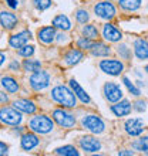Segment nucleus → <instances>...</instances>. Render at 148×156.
<instances>
[{"label":"nucleus","instance_id":"obj_3","mask_svg":"<svg viewBox=\"0 0 148 156\" xmlns=\"http://www.w3.org/2000/svg\"><path fill=\"white\" fill-rule=\"evenodd\" d=\"M21 112L19 109L13 107H3L0 108V122H3L4 125H10V126H17L21 122Z\"/></svg>","mask_w":148,"mask_h":156},{"label":"nucleus","instance_id":"obj_25","mask_svg":"<svg viewBox=\"0 0 148 156\" xmlns=\"http://www.w3.org/2000/svg\"><path fill=\"white\" fill-rule=\"evenodd\" d=\"M142 0H118L120 7L125 12H135L141 7Z\"/></svg>","mask_w":148,"mask_h":156},{"label":"nucleus","instance_id":"obj_11","mask_svg":"<svg viewBox=\"0 0 148 156\" xmlns=\"http://www.w3.org/2000/svg\"><path fill=\"white\" fill-rule=\"evenodd\" d=\"M145 125L144 122L138 118H132V119H128L125 121L124 123V128H125V132H127L130 136H140L145 129Z\"/></svg>","mask_w":148,"mask_h":156},{"label":"nucleus","instance_id":"obj_33","mask_svg":"<svg viewBox=\"0 0 148 156\" xmlns=\"http://www.w3.org/2000/svg\"><path fill=\"white\" fill-rule=\"evenodd\" d=\"M93 44H94V41L90 40V38H87V37H81L77 40L78 48H81V50H91Z\"/></svg>","mask_w":148,"mask_h":156},{"label":"nucleus","instance_id":"obj_38","mask_svg":"<svg viewBox=\"0 0 148 156\" xmlns=\"http://www.w3.org/2000/svg\"><path fill=\"white\" fill-rule=\"evenodd\" d=\"M56 40H57L58 43H64V41L67 40V36H66V34H64V33H63V31H61V33L56 34Z\"/></svg>","mask_w":148,"mask_h":156},{"label":"nucleus","instance_id":"obj_7","mask_svg":"<svg viewBox=\"0 0 148 156\" xmlns=\"http://www.w3.org/2000/svg\"><path fill=\"white\" fill-rule=\"evenodd\" d=\"M98 66H100V70L103 71V73H105L108 75H113V77H117V75H120L124 71L123 62L118 61V60H113V58H110V60H101Z\"/></svg>","mask_w":148,"mask_h":156},{"label":"nucleus","instance_id":"obj_15","mask_svg":"<svg viewBox=\"0 0 148 156\" xmlns=\"http://www.w3.org/2000/svg\"><path fill=\"white\" fill-rule=\"evenodd\" d=\"M131 102L127 101V99H120L118 102H115L114 105H111V112L114 114L115 116H127L131 114Z\"/></svg>","mask_w":148,"mask_h":156},{"label":"nucleus","instance_id":"obj_6","mask_svg":"<svg viewBox=\"0 0 148 156\" xmlns=\"http://www.w3.org/2000/svg\"><path fill=\"white\" fill-rule=\"evenodd\" d=\"M29 82H30V87H31L34 91H43L50 85V74L47 71L39 70V71H36V73H33V75L30 77Z\"/></svg>","mask_w":148,"mask_h":156},{"label":"nucleus","instance_id":"obj_13","mask_svg":"<svg viewBox=\"0 0 148 156\" xmlns=\"http://www.w3.org/2000/svg\"><path fill=\"white\" fill-rule=\"evenodd\" d=\"M30 38H31V33H30L29 30H23V31H20V33L13 34L12 37H10V40H9V44H10L12 48L19 50L20 47H23L24 44H27V41H29Z\"/></svg>","mask_w":148,"mask_h":156},{"label":"nucleus","instance_id":"obj_28","mask_svg":"<svg viewBox=\"0 0 148 156\" xmlns=\"http://www.w3.org/2000/svg\"><path fill=\"white\" fill-rule=\"evenodd\" d=\"M56 155H63V156H78V151L71 145H66L61 148H57L54 151Z\"/></svg>","mask_w":148,"mask_h":156},{"label":"nucleus","instance_id":"obj_8","mask_svg":"<svg viewBox=\"0 0 148 156\" xmlns=\"http://www.w3.org/2000/svg\"><path fill=\"white\" fill-rule=\"evenodd\" d=\"M103 92L105 99L111 104L118 102L120 99L123 98V91H121L120 85H117L115 82H105L103 87Z\"/></svg>","mask_w":148,"mask_h":156},{"label":"nucleus","instance_id":"obj_35","mask_svg":"<svg viewBox=\"0 0 148 156\" xmlns=\"http://www.w3.org/2000/svg\"><path fill=\"white\" fill-rule=\"evenodd\" d=\"M33 4L37 10L43 12V10H46V9H49L51 6V0H33Z\"/></svg>","mask_w":148,"mask_h":156},{"label":"nucleus","instance_id":"obj_24","mask_svg":"<svg viewBox=\"0 0 148 156\" xmlns=\"http://www.w3.org/2000/svg\"><path fill=\"white\" fill-rule=\"evenodd\" d=\"M0 82H2V87H3L7 92H10V94H14V92L19 91V82L13 77H9V75L7 77H3Z\"/></svg>","mask_w":148,"mask_h":156},{"label":"nucleus","instance_id":"obj_42","mask_svg":"<svg viewBox=\"0 0 148 156\" xmlns=\"http://www.w3.org/2000/svg\"><path fill=\"white\" fill-rule=\"evenodd\" d=\"M4 61H6V55H4V53H2V51H0V67L4 64Z\"/></svg>","mask_w":148,"mask_h":156},{"label":"nucleus","instance_id":"obj_31","mask_svg":"<svg viewBox=\"0 0 148 156\" xmlns=\"http://www.w3.org/2000/svg\"><path fill=\"white\" fill-rule=\"evenodd\" d=\"M76 19L80 24H86L87 21L90 20V16H88V12L84 10V9H78L77 12H76Z\"/></svg>","mask_w":148,"mask_h":156},{"label":"nucleus","instance_id":"obj_14","mask_svg":"<svg viewBox=\"0 0 148 156\" xmlns=\"http://www.w3.org/2000/svg\"><path fill=\"white\" fill-rule=\"evenodd\" d=\"M37 38L43 44H51L56 40V27L54 26H47V27H41L37 31Z\"/></svg>","mask_w":148,"mask_h":156},{"label":"nucleus","instance_id":"obj_40","mask_svg":"<svg viewBox=\"0 0 148 156\" xmlns=\"http://www.w3.org/2000/svg\"><path fill=\"white\" fill-rule=\"evenodd\" d=\"M9 101V98H7V95L4 94V92H2V91H0V102H7Z\"/></svg>","mask_w":148,"mask_h":156},{"label":"nucleus","instance_id":"obj_16","mask_svg":"<svg viewBox=\"0 0 148 156\" xmlns=\"http://www.w3.org/2000/svg\"><path fill=\"white\" fill-rule=\"evenodd\" d=\"M17 16L12 12H0V24L6 30H13L17 24Z\"/></svg>","mask_w":148,"mask_h":156},{"label":"nucleus","instance_id":"obj_29","mask_svg":"<svg viewBox=\"0 0 148 156\" xmlns=\"http://www.w3.org/2000/svg\"><path fill=\"white\" fill-rule=\"evenodd\" d=\"M132 146L137 149V151H140L142 153H147L148 155V136H141L138 140H135Z\"/></svg>","mask_w":148,"mask_h":156},{"label":"nucleus","instance_id":"obj_36","mask_svg":"<svg viewBox=\"0 0 148 156\" xmlns=\"http://www.w3.org/2000/svg\"><path fill=\"white\" fill-rule=\"evenodd\" d=\"M134 105H135V107H134V109H135V111H138V112H144L145 108H147V107H145L144 101H137Z\"/></svg>","mask_w":148,"mask_h":156},{"label":"nucleus","instance_id":"obj_22","mask_svg":"<svg viewBox=\"0 0 148 156\" xmlns=\"http://www.w3.org/2000/svg\"><path fill=\"white\" fill-rule=\"evenodd\" d=\"M84 58V54L80 50H70L68 53L64 54V62L67 66H76Z\"/></svg>","mask_w":148,"mask_h":156},{"label":"nucleus","instance_id":"obj_30","mask_svg":"<svg viewBox=\"0 0 148 156\" xmlns=\"http://www.w3.org/2000/svg\"><path fill=\"white\" fill-rule=\"evenodd\" d=\"M115 48H117V53L120 54L121 58H124V60H130L131 58V48H128V45L118 44Z\"/></svg>","mask_w":148,"mask_h":156},{"label":"nucleus","instance_id":"obj_19","mask_svg":"<svg viewBox=\"0 0 148 156\" xmlns=\"http://www.w3.org/2000/svg\"><path fill=\"white\" fill-rule=\"evenodd\" d=\"M13 107L20 112H24V114H34L37 109L33 101H29V99H16L13 102Z\"/></svg>","mask_w":148,"mask_h":156},{"label":"nucleus","instance_id":"obj_10","mask_svg":"<svg viewBox=\"0 0 148 156\" xmlns=\"http://www.w3.org/2000/svg\"><path fill=\"white\" fill-rule=\"evenodd\" d=\"M78 144H80V148H81L84 152H87V153H95V152H98L100 149H101V142H100L97 138L90 136V135L80 138Z\"/></svg>","mask_w":148,"mask_h":156},{"label":"nucleus","instance_id":"obj_1","mask_svg":"<svg viewBox=\"0 0 148 156\" xmlns=\"http://www.w3.org/2000/svg\"><path fill=\"white\" fill-rule=\"evenodd\" d=\"M51 98L66 108H74L77 105V97L74 91L66 85H57L51 90Z\"/></svg>","mask_w":148,"mask_h":156},{"label":"nucleus","instance_id":"obj_43","mask_svg":"<svg viewBox=\"0 0 148 156\" xmlns=\"http://www.w3.org/2000/svg\"><path fill=\"white\" fill-rule=\"evenodd\" d=\"M118 155H128V156H131V155H134V152H131V151H120Z\"/></svg>","mask_w":148,"mask_h":156},{"label":"nucleus","instance_id":"obj_27","mask_svg":"<svg viewBox=\"0 0 148 156\" xmlns=\"http://www.w3.org/2000/svg\"><path fill=\"white\" fill-rule=\"evenodd\" d=\"M23 68L26 71H30V73H36L41 68V62L39 60H33V58H27L23 62Z\"/></svg>","mask_w":148,"mask_h":156},{"label":"nucleus","instance_id":"obj_12","mask_svg":"<svg viewBox=\"0 0 148 156\" xmlns=\"http://www.w3.org/2000/svg\"><path fill=\"white\" fill-rule=\"evenodd\" d=\"M103 37H104V40L110 41V43H118L123 38V33L114 24L107 23V24L103 26Z\"/></svg>","mask_w":148,"mask_h":156},{"label":"nucleus","instance_id":"obj_37","mask_svg":"<svg viewBox=\"0 0 148 156\" xmlns=\"http://www.w3.org/2000/svg\"><path fill=\"white\" fill-rule=\"evenodd\" d=\"M7 151H9V146L4 142H0V156L3 155H7Z\"/></svg>","mask_w":148,"mask_h":156},{"label":"nucleus","instance_id":"obj_20","mask_svg":"<svg viewBox=\"0 0 148 156\" xmlns=\"http://www.w3.org/2000/svg\"><path fill=\"white\" fill-rule=\"evenodd\" d=\"M70 87H71V90L74 91V94H76V97H77L80 101H81L83 104H90L91 102V98H90V95L87 94L86 91L83 90L81 87H80V84H78L76 80H70Z\"/></svg>","mask_w":148,"mask_h":156},{"label":"nucleus","instance_id":"obj_23","mask_svg":"<svg viewBox=\"0 0 148 156\" xmlns=\"http://www.w3.org/2000/svg\"><path fill=\"white\" fill-rule=\"evenodd\" d=\"M53 26L56 29L61 30V31H67V30L71 29V23L68 20V17L64 16V14H58L53 19Z\"/></svg>","mask_w":148,"mask_h":156},{"label":"nucleus","instance_id":"obj_32","mask_svg":"<svg viewBox=\"0 0 148 156\" xmlns=\"http://www.w3.org/2000/svg\"><path fill=\"white\" fill-rule=\"evenodd\" d=\"M17 53H19V55H21V57L29 58L34 54V47L33 45H29V44H24L23 47H20V48L17 50Z\"/></svg>","mask_w":148,"mask_h":156},{"label":"nucleus","instance_id":"obj_17","mask_svg":"<svg viewBox=\"0 0 148 156\" xmlns=\"http://www.w3.org/2000/svg\"><path fill=\"white\" fill-rule=\"evenodd\" d=\"M134 54L138 60L148 58V41L144 38H137L134 41Z\"/></svg>","mask_w":148,"mask_h":156},{"label":"nucleus","instance_id":"obj_4","mask_svg":"<svg viewBox=\"0 0 148 156\" xmlns=\"http://www.w3.org/2000/svg\"><path fill=\"white\" fill-rule=\"evenodd\" d=\"M83 128H86L87 131H90L91 133L100 135L105 131V123L100 116L97 115H84L81 119Z\"/></svg>","mask_w":148,"mask_h":156},{"label":"nucleus","instance_id":"obj_26","mask_svg":"<svg viewBox=\"0 0 148 156\" xmlns=\"http://www.w3.org/2000/svg\"><path fill=\"white\" fill-rule=\"evenodd\" d=\"M81 33L84 37L90 38V40H95V38L98 37V30H97V27L94 24H86L83 27Z\"/></svg>","mask_w":148,"mask_h":156},{"label":"nucleus","instance_id":"obj_5","mask_svg":"<svg viewBox=\"0 0 148 156\" xmlns=\"http://www.w3.org/2000/svg\"><path fill=\"white\" fill-rule=\"evenodd\" d=\"M94 13L95 16L103 19V20H113L115 17V6L108 0H104V2H100L94 6Z\"/></svg>","mask_w":148,"mask_h":156},{"label":"nucleus","instance_id":"obj_44","mask_svg":"<svg viewBox=\"0 0 148 156\" xmlns=\"http://www.w3.org/2000/svg\"><path fill=\"white\" fill-rule=\"evenodd\" d=\"M145 71H147V73H148V66H147V67H145Z\"/></svg>","mask_w":148,"mask_h":156},{"label":"nucleus","instance_id":"obj_21","mask_svg":"<svg viewBox=\"0 0 148 156\" xmlns=\"http://www.w3.org/2000/svg\"><path fill=\"white\" fill-rule=\"evenodd\" d=\"M91 54L94 57H108L111 53V48L108 45H105L104 43H100V41H94V44L91 47Z\"/></svg>","mask_w":148,"mask_h":156},{"label":"nucleus","instance_id":"obj_18","mask_svg":"<svg viewBox=\"0 0 148 156\" xmlns=\"http://www.w3.org/2000/svg\"><path fill=\"white\" fill-rule=\"evenodd\" d=\"M39 145V138H37L36 133H31V132H27L24 135H21L20 139V146L23 151H31Z\"/></svg>","mask_w":148,"mask_h":156},{"label":"nucleus","instance_id":"obj_2","mask_svg":"<svg viewBox=\"0 0 148 156\" xmlns=\"http://www.w3.org/2000/svg\"><path fill=\"white\" fill-rule=\"evenodd\" d=\"M29 126L36 133L46 135V133H50L54 129V122L46 115H36L29 121Z\"/></svg>","mask_w":148,"mask_h":156},{"label":"nucleus","instance_id":"obj_34","mask_svg":"<svg viewBox=\"0 0 148 156\" xmlns=\"http://www.w3.org/2000/svg\"><path fill=\"white\" fill-rule=\"evenodd\" d=\"M123 82H124V85L127 87V90L130 91L132 95H135V97H138V95H140V90H138V88H137V87L134 85L131 81H130V78L124 77V78H123Z\"/></svg>","mask_w":148,"mask_h":156},{"label":"nucleus","instance_id":"obj_39","mask_svg":"<svg viewBox=\"0 0 148 156\" xmlns=\"http://www.w3.org/2000/svg\"><path fill=\"white\" fill-rule=\"evenodd\" d=\"M6 3H7V6L10 9H17V0H6Z\"/></svg>","mask_w":148,"mask_h":156},{"label":"nucleus","instance_id":"obj_41","mask_svg":"<svg viewBox=\"0 0 148 156\" xmlns=\"http://www.w3.org/2000/svg\"><path fill=\"white\" fill-rule=\"evenodd\" d=\"M20 68V64L17 61H13L12 64H10V70H19Z\"/></svg>","mask_w":148,"mask_h":156},{"label":"nucleus","instance_id":"obj_9","mask_svg":"<svg viewBox=\"0 0 148 156\" xmlns=\"http://www.w3.org/2000/svg\"><path fill=\"white\" fill-rule=\"evenodd\" d=\"M53 119L63 128H73L76 125V118L70 112L64 109H54L53 111Z\"/></svg>","mask_w":148,"mask_h":156}]
</instances>
